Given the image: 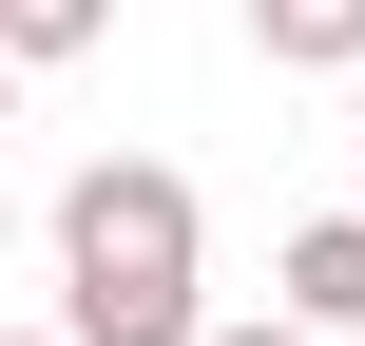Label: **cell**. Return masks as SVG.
I'll list each match as a JSON object with an SVG mask.
<instances>
[{
	"mask_svg": "<svg viewBox=\"0 0 365 346\" xmlns=\"http://www.w3.org/2000/svg\"><path fill=\"white\" fill-rule=\"evenodd\" d=\"M96 39H115V0H0V58H19V77H38V58H96Z\"/></svg>",
	"mask_w": 365,
	"mask_h": 346,
	"instance_id": "4",
	"label": "cell"
},
{
	"mask_svg": "<svg viewBox=\"0 0 365 346\" xmlns=\"http://www.w3.org/2000/svg\"><path fill=\"white\" fill-rule=\"evenodd\" d=\"M212 212L173 154H96L58 193V346H212Z\"/></svg>",
	"mask_w": 365,
	"mask_h": 346,
	"instance_id": "1",
	"label": "cell"
},
{
	"mask_svg": "<svg viewBox=\"0 0 365 346\" xmlns=\"http://www.w3.org/2000/svg\"><path fill=\"white\" fill-rule=\"evenodd\" d=\"M0 116H19V58H0Z\"/></svg>",
	"mask_w": 365,
	"mask_h": 346,
	"instance_id": "6",
	"label": "cell"
},
{
	"mask_svg": "<svg viewBox=\"0 0 365 346\" xmlns=\"http://www.w3.org/2000/svg\"><path fill=\"white\" fill-rule=\"evenodd\" d=\"M346 96H365V77H346Z\"/></svg>",
	"mask_w": 365,
	"mask_h": 346,
	"instance_id": "9",
	"label": "cell"
},
{
	"mask_svg": "<svg viewBox=\"0 0 365 346\" xmlns=\"http://www.w3.org/2000/svg\"><path fill=\"white\" fill-rule=\"evenodd\" d=\"M0 346H58V327H0Z\"/></svg>",
	"mask_w": 365,
	"mask_h": 346,
	"instance_id": "7",
	"label": "cell"
},
{
	"mask_svg": "<svg viewBox=\"0 0 365 346\" xmlns=\"http://www.w3.org/2000/svg\"><path fill=\"white\" fill-rule=\"evenodd\" d=\"M269 77H365V0H250Z\"/></svg>",
	"mask_w": 365,
	"mask_h": 346,
	"instance_id": "3",
	"label": "cell"
},
{
	"mask_svg": "<svg viewBox=\"0 0 365 346\" xmlns=\"http://www.w3.org/2000/svg\"><path fill=\"white\" fill-rule=\"evenodd\" d=\"M0 250H19V212H0Z\"/></svg>",
	"mask_w": 365,
	"mask_h": 346,
	"instance_id": "8",
	"label": "cell"
},
{
	"mask_svg": "<svg viewBox=\"0 0 365 346\" xmlns=\"http://www.w3.org/2000/svg\"><path fill=\"white\" fill-rule=\"evenodd\" d=\"M212 346H308V327H212Z\"/></svg>",
	"mask_w": 365,
	"mask_h": 346,
	"instance_id": "5",
	"label": "cell"
},
{
	"mask_svg": "<svg viewBox=\"0 0 365 346\" xmlns=\"http://www.w3.org/2000/svg\"><path fill=\"white\" fill-rule=\"evenodd\" d=\"M269 327H308V346L365 327V212H308V231L269 250Z\"/></svg>",
	"mask_w": 365,
	"mask_h": 346,
	"instance_id": "2",
	"label": "cell"
}]
</instances>
